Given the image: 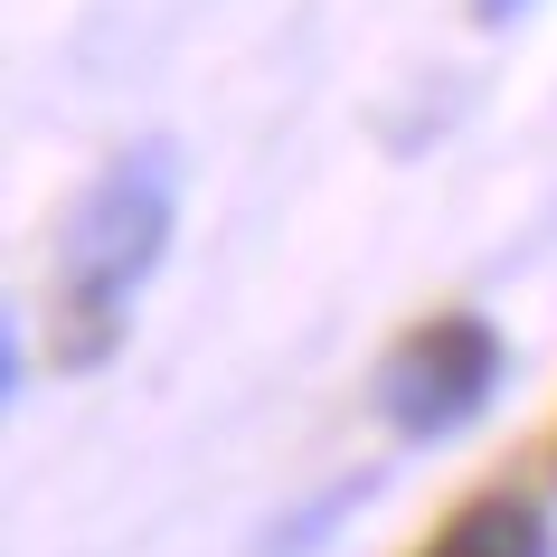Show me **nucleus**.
Returning a JSON list of instances; mask_svg holds the SVG:
<instances>
[{"label": "nucleus", "instance_id": "3", "mask_svg": "<svg viewBox=\"0 0 557 557\" xmlns=\"http://www.w3.org/2000/svg\"><path fill=\"white\" fill-rule=\"evenodd\" d=\"M416 557H548V520H539V500H520V492H482Z\"/></svg>", "mask_w": 557, "mask_h": 557}, {"label": "nucleus", "instance_id": "2", "mask_svg": "<svg viewBox=\"0 0 557 557\" xmlns=\"http://www.w3.org/2000/svg\"><path fill=\"white\" fill-rule=\"evenodd\" d=\"M492 387H500V331L482 312H435V322H416L387 350L379 407H387L397 435L435 444V435H454V425H472L492 407Z\"/></svg>", "mask_w": 557, "mask_h": 557}, {"label": "nucleus", "instance_id": "1", "mask_svg": "<svg viewBox=\"0 0 557 557\" xmlns=\"http://www.w3.org/2000/svg\"><path fill=\"white\" fill-rule=\"evenodd\" d=\"M171 218H180V161L171 143H133L104 161L76 218L58 236V359L66 369H95L114 359L123 322H133V294L151 284V264L171 246Z\"/></svg>", "mask_w": 557, "mask_h": 557}, {"label": "nucleus", "instance_id": "4", "mask_svg": "<svg viewBox=\"0 0 557 557\" xmlns=\"http://www.w3.org/2000/svg\"><path fill=\"white\" fill-rule=\"evenodd\" d=\"M472 10H482V20H520L529 0H472Z\"/></svg>", "mask_w": 557, "mask_h": 557}]
</instances>
